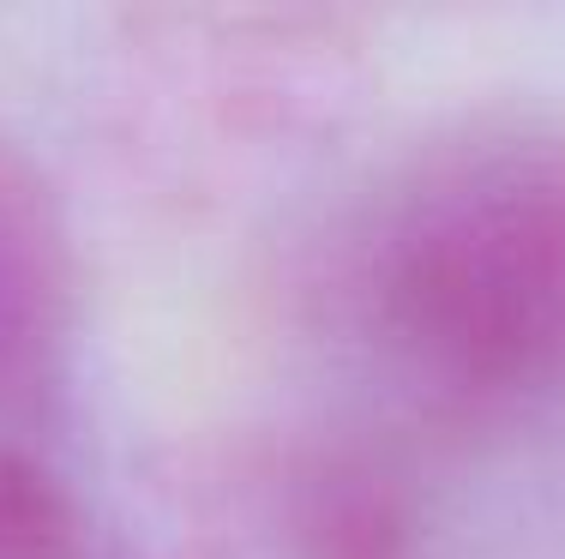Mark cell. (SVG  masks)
Wrapping results in <instances>:
<instances>
[{
    "mask_svg": "<svg viewBox=\"0 0 565 559\" xmlns=\"http://www.w3.org/2000/svg\"><path fill=\"white\" fill-rule=\"evenodd\" d=\"M338 308L434 421L565 409V115L481 109L403 151L343 229Z\"/></svg>",
    "mask_w": 565,
    "mask_h": 559,
    "instance_id": "obj_1",
    "label": "cell"
},
{
    "mask_svg": "<svg viewBox=\"0 0 565 559\" xmlns=\"http://www.w3.org/2000/svg\"><path fill=\"white\" fill-rule=\"evenodd\" d=\"M78 337V241L49 169L0 132V421L61 391Z\"/></svg>",
    "mask_w": 565,
    "mask_h": 559,
    "instance_id": "obj_2",
    "label": "cell"
},
{
    "mask_svg": "<svg viewBox=\"0 0 565 559\" xmlns=\"http://www.w3.org/2000/svg\"><path fill=\"white\" fill-rule=\"evenodd\" d=\"M282 553L289 559H422V505L385 451L331 439L282 470Z\"/></svg>",
    "mask_w": 565,
    "mask_h": 559,
    "instance_id": "obj_3",
    "label": "cell"
},
{
    "mask_svg": "<svg viewBox=\"0 0 565 559\" xmlns=\"http://www.w3.org/2000/svg\"><path fill=\"white\" fill-rule=\"evenodd\" d=\"M0 559H90L85 505L73 499V487L7 439H0Z\"/></svg>",
    "mask_w": 565,
    "mask_h": 559,
    "instance_id": "obj_4",
    "label": "cell"
}]
</instances>
